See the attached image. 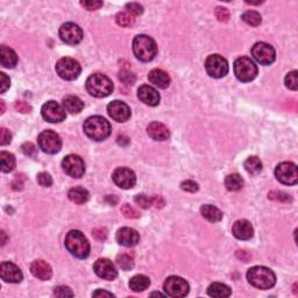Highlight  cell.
I'll return each instance as SVG.
<instances>
[{
	"instance_id": "74e56055",
	"label": "cell",
	"mask_w": 298,
	"mask_h": 298,
	"mask_svg": "<svg viewBox=\"0 0 298 298\" xmlns=\"http://www.w3.org/2000/svg\"><path fill=\"white\" fill-rule=\"evenodd\" d=\"M285 86H287L288 89H290V90L293 91H297L298 89V79H297V71L294 70L291 71V73H289L287 76H285Z\"/></svg>"
},
{
	"instance_id": "6da1fadb",
	"label": "cell",
	"mask_w": 298,
	"mask_h": 298,
	"mask_svg": "<svg viewBox=\"0 0 298 298\" xmlns=\"http://www.w3.org/2000/svg\"><path fill=\"white\" fill-rule=\"evenodd\" d=\"M83 130L90 139L94 141H103L109 138L111 134V125L105 118L94 115V117L86 119Z\"/></svg>"
},
{
	"instance_id": "ba28073f",
	"label": "cell",
	"mask_w": 298,
	"mask_h": 298,
	"mask_svg": "<svg viewBox=\"0 0 298 298\" xmlns=\"http://www.w3.org/2000/svg\"><path fill=\"white\" fill-rule=\"evenodd\" d=\"M38 147L47 154H56L61 150L62 140L54 130H43L37 138Z\"/></svg>"
},
{
	"instance_id": "bcb514c9",
	"label": "cell",
	"mask_w": 298,
	"mask_h": 298,
	"mask_svg": "<svg viewBox=\"0 0 298 298\" xmlns=\"http://www.w3.org/2000/svg\"><path fill=\"white\" fill-rule=\"evenodd\" d=\"M21 150L26 156L35 157V155H37V147H35L32 142H25V144L21 146Z\"/></svg>"
},
{
	"instance_id": "9f6ffc18",
	"label": "cell",
	"mask_w": 298,
	"mask_h": 298,
	"mask_svg": "<svg viewBox=\"0 0 298 298\" xmlns=\"http://www.w3.org/2000/svg\"><path fill=\"white\" fill-rule=\"evenodd\" d=\"M93 297H114V295L112 293H109V291H104V290H97L92 294Z\"/></svg>"
},
{
	"instance_id": "c3c4849f",
	"label": "cell",
	"mask_w": 298,
	"mask_h": 298,
	"mask_svg": "<svg viewBox=\"0 0 298 298\" xmlns=\"http://www.w3.org/2000/svg\"><path fill=\"white\" fill-rule=\"evenodd\" d=\"M80 5L89 11H96L103 6V1H98V0H88V1H80Z\"/></svg>"
},
{
	"instance_id": "ffe728a7",
	"label": "cell",
	"mask_w": 298,
	"mask_h": 298,
	"mask_svg": "<svg viewBox=\"0 0 298 298\" xmlns=\"http://www.w3.org/2000/svg\"><path fill=\"white\" fill-rule=\"evenodd\" d=\"M117 238L118 243H120L124 247H134L139 243L140 241V235L135 229L130 227H123L117 232Z\"/></svg>"
},
{
	"instance_id": "e0dca14e",
	"label": "cell",
	"mask_w": 298,
	"mask_h": 298,
	"mask_svg": "<svg viewBox=\"0 0 298 298\" xmlns=\"http://www.w3.org/2000/svg\"><path fill=\"white\" fill-rule=\"evenodd\" d=\"M107 112H109L110 117L118 123H125L130 118V106L120 100H114L110 103L107 106Z\"/></svg>"
},
{
	"instance_id": "f907efd6",
	"label": "cell",
	"mask_w": 298,
	"mask_h": 298,
	"mask_svg": "<svg viewBox=\"0 0 298 298\" xmlns=\"http://www.w3.org/2000/svg\"><path fill=\"white\" fill-rule=\"evenodd\" d=\"M10 85H11V80L7 76H6V74L4 73L0 74V92L4 93V92L10 88Z\"/></svg>"
},
{
	"instance_id": "1f68e13d",
	"label": "cell",
	"mask_w": 298,
	"mask_h": 298,
	"mask_svg": "<svg viewBox=\"0 0 298 298\" xmlns=\"http://www.w3.org/2000/svg\"><path fill=\"white\" fill-rule=\"evenodd\" d=\"M0 163H1L2 172H11L16 168V157L8 151H1L0 153Z\"/></svg>"
},
{
	"instance_id": "4fadbf2b",
	"label": "cell",
	"mask_w": 298,
	"mask_h": 298,
	"mask_svg": "<svg viewBox=\"0 0 298 298\" xmlns=\"http://www.w3.org/2000/svg\"><path fill=\"white\" fill-rule=\"evenodd\" d=\"M252 56L262 65H269L275 61L276 54L273 46L266 42H258L252 48Z\"/></svg>"
},
{
	"instance_id": "680465c9",
	"label": "cell",
	"mask_w": 298,
	"mask_h": 298,
	"mask_svg": "<svg viewBox=\"0 0 298 298\" xmlns=\"http://www.w3.org/2000/svg\"><path fill=\"white\" fill-rule=\"evenodd\" d=\"M0 104H1V113H4V110H5V105H4V101H0Z\"/></svg>"
},
{
	"instance_id": "7402d4cb",
	"label": "cell",
	"mask_w": 298,
	"mask_h": 298,
	"mask_svg": "<svg viewBox=\"0 0 298 298\" xmlns=\"http://www.w3.org/2000/svg\"><path fill=\"white\" fill-rule=\"evenodd\" d=\"M232 233L239 240H249L254 235V228H253L252 224L248 220L241 219L233 224Z\"/></svg>"
},
{
	"instance_id": "b9f144b4",
	"label": "cell",
	"mask_w": 298,
	"mask_h": 298,
	"mask_svg": "<svg viewBox=\"0 0 298 298\" xmlns=\"http://www.w3.org/2000/svg\"><path fill=\"white\" fill-rule=\"evenodd\" d=\"M54 295L57 297H74V293L71 291L69 287H65V285H59L56 287L54 290Z\"/></svg>"
},
{
	"instance_id": "7bdbcfd3",
	"label": "cell",
	"mask_w": 298,
	"mask_h": 298,
	"mask_svg": "<svg viewBox=\"0 0 298 298\" xmlns=\"http://www.w3.org/2000/svg\"><path fill=\"white\" fill-rule=\"evenodd\" d=\"M134 202L142 208H148L151 205V198H148L147 196L144 195V193H141V195H136L135 197H134Z\"/></svg>"
},
{
	"instance_id": "d6986e66",
	"label": "cell",
	"mask_w": 298,
	"mask_h": 298,
	"mask_svg": "<svg viewBox=\"0 0 298 298\" xmlns=\"http://www.w3.org/2000/svg\"><path fill=\"white\" fill-rule=\"evenodd\" d=\"M0 276L5 282L19 283L22 279V273L17 264L12 262H2L0 266Z\"/></svg>"
},
{
	"instance_id": "5b68a950",
	"label": "cell",
	"mask_w": 298,
	"mask_h": 298,
	"mask_svg": "<svg viewBox=\"0 0 298 298\" xmlns=\"http://www.w3.org/2000/svg\"><path fill=\"white\" fill-rule=\"evenodd\" d=\"M86 90L91 96L104 98L110 96L113 91V83L109 77L101 74H91L85 83Z\"/></svg>"
},
{
	"instance_id": "5bb4252c",
	"label": "cell",
	"mask_w": 298,
	"mask_h": 298,
	"mask_svg": "<svg viewBox=\"0 0 298 298\" xmlns=\"http://www.w3.org/2000/svg\"><path fill=\"white\" fill-rule=\"evenodd\" d=\"M59 37L64 43L74 46L83 40V31L76 23L67 22L59 28Z\"/></svg>"
},
{
	"instance_id": "f1b7e54d",
	"label": "cell",
	"mask_w": 298,
	"mask_h": 298,
	"mask_svg": "<svg viewBox=\"0 0 298 298\" xmlns=\"http://www.w3.org/2000/svg\"><path fill=\"white\" fill-rule=\"evenodd\" d=\"M207 295L211 297H218V298H226L231 296V289L224 283H212L210 287L207 288Z\"/></svg>"
},
{
	"instance_id": "7c38bea8",
	"label": "cell",
	"mask_w": 298,
	"mask_h": 298,
	"mask_svg": "<svg viewBox=\"0 0 298 298\" xmlns=\"http://www.w3.org/2000/svg\"><path fill=\"white\" fill-rule=\"evenodd\" d=\"M62 168H63L65 174L74 178L82 177L85 172L84 161L78 155L74 154H70L64 157L62 161Z\"/></svg>"
},
{
	"instance_id": "2e32d148",
	"label": "cell",
	"mask_w": 298,
	"mask_h": 298,
	"mask_svg": "<svg viewBox=\"0 0 298 298\" xmlns=\"http://www.w3.org/2000/svg\"><path fill=\"white\" fill-rule=\"evenodd\" d=\"M112 180L121 189H132L136 183V176L133 170L123 167L113 171Z\"/></svg>"
},
{
	"instance_id": "db71d44e",
	"label": "cell",
	"mask_w": 298,
	"mask_h": 298,
	"mask_svg": "<svg viewBox=\"0 0 298 298\" xmlns=\"http://www.w3.org/2000/svg\"><path fill=\"white\" fill-rule=\"evenodd\" d=\"M93 235L97 238L98 240H105L106 239V231L103 228H96L93 231Z\"/></svg>"
},
{
	"instance_id": "f35d334b",
	"label": "cell",
	"mask_w": 298,
	"mask_h": 298,
	"mask_svg": "<svg viewBox=\"0 0 298 298\" xmlns=\"http://www.w3.org/2000/svg\"><path fill=\"white\" fill-rule=\"evenodd\" d=\"M119 79H120L124 84L133 85L134 82H135V74L130 73V70L123 69L120 70V73H119Z\"/></svg>"
},
{
	"instance_id": "e575fe53",
	"label": "cell",
	"mask_w": 298,
	"mask_h": 298,
	"mask_svg": "<svg viewBox=\"0 0 298 298\" xmlns=\"http://www.w3.org/2000/svg\"><path fill=\"white\" fill-rule=\"evenodd\" d=\"M115 21L121 27H132L135 23V17L133 14L128 13L127 11L119 12L115 17Z\"/></svg>"
},
{
	"instance_id": "52a82bcc",
	"label": "cell",
	"mask_w": 298,
	"mask_h": 298,
	"mask_svg": "<svg viewBox=\"0 0 298 298\" xmlns=\"http://www.w3.org/2000/svg\"><path fill=\"white\" fill-rule=\"evenodd\" d=\"M80 71H82L80 64L74 58L63 57L56 63V73L62 79L74 80L78 78Z\"/></svg>"
},
{
	"instance_id": "8d00e7d4",
	"label": "cell",
	"mask_w": 298,
	"mask_h": 298,
	"mask_svg": "<svg viewBox=\"0 0 298 298\" xmlns=\"http://www.w3.org/2000/svg\"><path fill=\"white\" fill-rule=\"evenodd\" d=\"M117 263L123 270H130L134 267L133 258H130L128 254H120L117 258Z\"/></svg>"
},
{
	"instance_id": "8992f818",
	"label": "cell",
	"mask_w": 298,
	"mask_h": 298,
	"mask_svg": "<svg viewBox=\"0 0 298 298\" xmlns=\"http://www.w3.org/2000/svg\"><path fill=\"white\" fill-rule=\"evenodd\" d=\"M258 67L252 58L239 57L234 62V74L241 82H252L258 76Z\"/></svg>"
},
{
	"instance_id": "f6af8a7d",
	"label": "cell",
	"mask_w": 298,
	"mask_h": 298,
	"mask_svg": "<svg viewBox=\"0 0 298 298\" xmlns=\"http://www.w3.org/2000/svg\"><path fill=\"white\" fill-rule=\"evenodd\" d=\"M181 187H182V190H184V191H186V192H192V193H193V192H197V191H198V189H199L198 184L196 183V182L190 181V180L182 182Z\"/></svg>"
},
{
	"instance_id": "7dc6e473",
	"label": "cell",
	"mask_w": 298,
	"mask_h": 298,
	"mask_svg": "<svg viewBox=\"0 0 298 298\" xmlns=\"http://www.w3.org/2000/svg\"><path fill=\"white\" fill-rule=\"evenodd\" d=\"M214 13H216L217 19H218L219 21H222V22H227L228 21L229 12H228L227 8H225V7H217L216 8V12H214Z\"/></svg>"
},
{
	"instance_id": "816d5d0a",
	"label": "cell",
	"mask_w": 298,
	"mask_h": 298,
	"mask_svg": "<svg viewBox=\"0 0 298 298\" xmlns=\"http://www.w3.org/2000/svg\"><path fill=\"white\" fill-rule=\"evenodd\" d=\"M14 107H16L17 111H19L21 113H28V112H31V110H32V107L29 106L27 103H25V101H17Z\"/></svg>"
},
{
	"instance_id": "f5cc1de1",
	"label": "cell",
	"mask_w": 298,
	"mask_h": 298,
	"mask_svg": "<svg viewBox=\"0 0 298 298\" xmlns=\"http://www.w3.org/2000/svg\"><path fill=\"white\" fill-rule=\"evenodd\" d=\"M23 180L22 176L21 175H17L16 178H14L13 183H12V186H13L14 190H21L22 186H23Z\"/></svg>"
},
{
	"instance_id": "9a60e30c",
	"label": "cell",
	"mask_w": 298,
	"mask_h": 298,
	"mask_svg": "<svg viewBox=\"0 0 298 298\" xmlns=\"http://www.w3.org/2000/svg\"><path fill=\"white\" fill-rule=\"evenodd\" d=\"M41 114L48 123H61L65 119V110L56 101L49 100L41 109Z\"/></svg>"
},
{
	"instance_id": "ac0fdd59",
	"label": "cell",
	"mask_w": 298,
	"mask_h": 298,
	"mask_svg": "<svg viewBox=\"0 0 298 298\" xmlns=\"http://www.w3.org/2000/svg\"><path fill=\"white\" fill-rule=\"evenodd\" d=\"M93 270L100 279H107V281H113L118 276L115 266L109 259H99V260H97L93 264Z\"/></svg>"
},
{
	"instance_id": "277c9868",
	"label": "cell",
	"mask_w": 298,
	"mask_h": 298,
	"mask_svg": "<svg viewBox=\"0 0 298 298\" xmlns=\"http://www.w3.org/2000/svg\"><path fill=\"white\" fill-rule=\"evenodd\" d=\"M133 53L140 61H153L157 55L156 42L148 35H138L133 40Z\"/></svg>"
},
{
	"instance_id": "60d3db41",
	"label": "cell",
	"mask_w": 298,
	"mask_h": 298,
	"mask_svg": "<svg viewBox=\"0 0 298 298\" xmlns=\"http://www.w3.org/2000/svg\"><path fill=\"white\" fill-rule=\"evenodd\" d=\"M37 183L40 184L41 186L48 187L53 184V178L48 172H40L37 175Z\"/></svg>"
},
{
	"instance_id": "681fc988",
	"label": "cell",
	"mask_w": 298,
	"mask_h": 298,
	"mask_svg": "<svg viewBox=\"0 0 298 298\" xmlns=\"http://www.w3.org/2000/svg\"><path fill=\"white\" fill-rule=\"evenodd\" d=\"M12 140V134L8 130H6V128L2 127L1 130H0V145L1 146H6L8 145L11 142Z\"/></svg>"
},
{
	"instance_id": "484cf974",
	"label": "cell",
	"mask_w": 298,
	"mask_h": 298,
	"mask_svg": "<svg viewBox=\"0 0 298 298\" xmlns=\"http://www.w3.org/2000/svg\"><path fill=\"white\" fill-rule=\"evenodd\" d=\"M0 58H1V65L5 68H14L18 63L17 53L4 44L0 47Z\"/></svg>"
},
{
	"instance_id": "cb8c5ba5",
	"label": "cell",
	"mask_w": 298,
	"mask_h": 298,
	"mask_svg": "<svg viewBox=\"0 0 298 298\" xmlns=\"http://www.w3.org/2000/svg\"><path fill=\"white\" fill-rule=\"evenodd\" d=\"M148 79L151 84L159 89H167L170 85V76L162 69H154L148 74Z\"/></svg>"
},
{
	"instance_id": "ee69618b",
	"label": "cell",
	"mask_w": 298,
	"mask_h": 298,
	"mask_svg": "<svg viewBox=\"0 0 298 298\" xmlns=\"http://www.w3.org/2000/svg\"><path fill=\"white\" fill-rule=\"evenodd\" d=\"M126 10L128 13L133 14L134 17L140 16V14L144 13V7H142L140 4H138V2H130V4H127Z\"/></svg>"
},
{
	"instance_id": "4316f807",
	"label": "cell",
	"mask_w": 298,
	"mask_h": 298,
	"mask_svg": "<svg viewBox=\"0 0 298 298\" xmlns=\"http://www.w3.org/2000/svg\"><path fill=\"white\" fill-rule=\"evenodd\" d=\"M63 107L65 112H69L71 114H77L84 109V103L76 96H67L63 98Z\"/></svg>"
},
{
	"instance_id": "9c48e42d",
	"label": "cell",
	"mask_w": 298,
	"mask_h": 298,
	"mask_svg": "<svg viewBox=\"0 0 298 298\" xmlns=\"http://www.w3.org/2000/svg\"><path fill=\"white\" fill-rule=\"evenodd\" d=\"M205 69L212 78H223L228 73V63L223 56L210 55L205 61Z\"/></svg>"
},
{
	"instance_id": "44dd1931",
	"label": "cell",
	"mask_w": 298,
	"mask_h": 298,
	"mask_svg": "<svg viewBox=\"0 0 298 298\" xmlns=\"http://www.w3.org/2000/svg\"><path fill=\"white\" fill-rule=\"evenodd\" d=\"M138 97L142 103L148 106H157L161 100L159 92L150 85L140 86L138 90Z\"/></svg>"
},
{
	"instance_id": "f546056e",
	"label": "cell",
	"mask_w": 298,
	"mask_h": 298,
	"mask_svg": "<svg viewBox=\"0 0 298 298\" xmlns=\"http://www.w3.org/2000/svg\"><path fill=\"white\" fill-rule=\"evenodd\" d=\"M68 197L71 202L76 203V204H84L89 201V197H90V195H89V191L84 187H73V189L69 190V192H68Z\"/></svg>"
},
{
	"instance_id": "836d02e7",
	"label": "cell",
	"mask_w": 298,
	"mask_h": 298,
	"mask_svg": "<svg viewBox=\"0 0 298 298\" xmlns=\"http://www.w3.org/2000/svg\"><path fill=\"white\" fill-rule=\"evenodd\" d=\"M245 169L250 175H258L262 170V162L258 156H249L245 161Z\"/></svg>"
},
{
	"instance_id": "30bf717a",
	"label": "cell",
	"mask_w": 298,
	"mask_h": 298,
	"mask_svg": "<svg viewBox=\"0 0 298 298\" xmlns=\"http://www.w3.org/2000/svg\"><path fill=\"white\" fill-rule=\"evenodd\" d=\"M275 176L285 186H295L298 181L297 166L293 162L279 163L275 169Z\"/></svg>"
},
{
	"instance_id": "8fae6325",
	"label": "cell",
	"mask_w": 298,
	"mask_h": 298,
	"mask_svg": "<svg viewBox=\"0 0 298 298\" xmlns=\"http://www.w3.org/2000/svg\"><path fill=\"white\" fill-rule=\"evenodd\" d=\"M189 284L182 277L170 276L165 282V291L170 297H186L189 294Z\"/></svg>"
},
{
	"instance_id": "83f0119b",
	"label": "cell",
	"mask_w": 298,
	"mask_h": 298,
	"mask_svg": "<svg viewBox=\"0 0 298 298\" xmlns=\"http://www.w3.org/2000/svg\"><path fill=\"white\" fill-rule=\"evenodd\" d=\"M201 213L205 219L210 223H218L223 219V212L218 207L213 206V205L206 204L203 205L201 207Z\"/></svg>"
},
{
	"instance_id": "ab89813d",
	"label": "cell",
	"mask_w": 298,
	"mask_h": 298,
	"mask_svg": "<svg viewBox=\"0 0 298 298\" xmlns=\"http://www.w3.org/2000/svg\"><path fill=\"white\" fill-rule=\"evenodd\" d=\"M121 212H123V214L126 217V218H130V219H135L140 217V213L138 212V211H136L133 206H130V204H125L124 206L121 207Z\"/></svg>"
},
{
	"instance_id": "d6a6232c",
	"label": "cell",
	"mask_w": 298,
	"mask_h": 298,
	"mask_svg": "<svg viewBox=\"0 0 298 298\" xmlns=\"http://www.w3.org/2000/svg\"><path fill=\"white\" fill-rule=\"evenodd\" d=\"M225 186L229 191H239L243 186V180L239 174H231L226 177Z\"/></svg>"
},
{
	"instance_id": "11a10c76",
	"label": "cell",
	"mask_w": 298,
	"mask_h": 298,
	"mask_svg": "<svg viewBox=\"0 0 298 298\" xmlns=\"http://www.w3.org/2000/svg\"><path fill=\"white\" fill-rule=\"evenodd\" d=\"M151 205H155V207H162L165 205V201L160 197V196H155L151 198Z\"/></svg>"
},
{
	"instance_id": "6f0895ef",
	"label": "cell",
	"mask_w": 298,
	"mask_h": 298,
	"mask_svg": "<svg viewBox=\"0 0 298 298\" xmlns=\"http://www.w3.org/2000/svg\"><path fill=\"white\" fill-rule=\"evenodd\" d=\"M106 201H110V204L111 205H114L115 203L118 202V199L114 197V196H107L106 197Z\"/></svg>"
},
{
	"instance_id": "7a4b0ae2",
	"label": "cell",
	"mask_w": 298,
	"mask_h": 298,
	"mask_svg": "<svg viewBox=\"0 0 298 298\" xmlns=\"http://www.w3.org/2000/svg\"><path fill=\"white\" fill-rule=\"evenodd\" d=\"M247 279H248L249 284L258 289H261V290H267V289L273 288L276 283V276L273 270L262 266L250 268L247 272Z\"/></svg>"
},
{
	"instance_id": "4dcf8cb0",
	"label": "cell",
	"mask_w": 298,
	"mask_h": 298,
	"mask_svg": "<svg viewBox=\"0 0 298 298\" xmlns=\"http://www.w3.org/2000/svg\"><path fill=\"white\" fill-rule=\"evenodd\" d=\"M150 285V279L149 277L145 275H135L130 279V288L132 289L135 293H140V291H144Z\"/></svg>"
},
{
	"instance_id": "603a6c76",
	"label": "cell",
	"mask_w": 298,
	"mask_h": 298,
	"mask_svg": "<svg viewBox=\"0 0 298 298\" xmlns=\"http://www.w3.org/2000/svg\"><path fill=\"white\" fill-rule=\"evenodd\" d=\"M31 272L41 281H48L53 276L52 267L43 260H37L31 264Z\"/></svg>"
},
{
	"instance_id": "d4e9b609",
	"label": "cell",
	"mask_w": 298,
	"mask_h": 298,
	"mask_svg": "<svg viewBox=\"0 0 298 298\" xmlns=\"http://www.w3.org/2000/svg\"><path fill=\"white\" fill-rule=\"evenodd\" d=\"M147 133L151 139L156 140V141H165L170 136L168 127L166 125L157 123V121L149 124V126L147 127Z\"/></svg>"
},
{
	"instance_id": "3957f363",
	"label": "cell",
	"mask_w": 298,
	"mask_h": 298,
	"mask_svg": "<svg viewBox=\"0 0 298 298\" xmlns=\"http://www.w3.org/2000/svg\"><path fill=\"white\" fill-rule=\"evenodd\" d=\"M65 247L71 255L86 259L90 254V243L80 231H70L65 237Z\"/></svg>"
},
{
	"instance_id": "d590c367",
	"label": "cell",
	"mask_w": 298,
	"mask_h": 298,
	"mask_svg": "<svg viewBox=\"0 0 298 298\" xmlns=\"http://www.w3.org/2000/svg\"><path fill=\"white\" fill-rule=\"evenodd\" d=\"M241 19L243 20L246 23H248L249 26H259L262 22L261 14L256 11H246L245 13L241 16Z\"/></svg>"
}]
</instances>
